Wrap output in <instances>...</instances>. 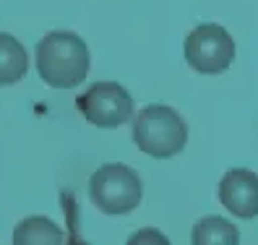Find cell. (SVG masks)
<instances>
[{"mask_svg": "<svg viewBox=\"0 0 258 245\" xmlns=\"http://www.w3.org/2000/svg\"><path fill=\"white\" fill-rule=\"evenodd\" d=\"M34 57L39 79L52 89H73L84 84L92 68L86 42L76 32H63V29L44 34L34 50Z\"/></svg>", "mask_w": 258, "mask_h": 245, "instance_id": "1", "label": "cell"}, {"mask_svg": "<svg viewBox=\"0 0 258 245\" xmlns=\"http://www.w3.org/2000/svg\"><path fill=\"white\" fill-rule=\"evenodd\" d=\"M133 144L154 159H170L188 144V122L170 104H149L133 120Z\"/></svg>", "mask_w": 258, "mask_h": 245, "instance_id": "2", "label": "cell"}, {"mask_svg": "<svg viewBox=\"0 0 258 245\" xmlns=\"http://www.w3.org/2000/svg\"><path fill=\"white\" fill-rule=\"evenodd\" d=\"M144 186L139 172L128 164H102L89 180V198L92 204L110 217L128 214L141 204Z\"/></svg>", "mask_w": 258, "mask_h": 245, "instance_id": "3", "label": "cell"}, {"mask_svg": "<svg viewBox=\"0 0 258 245\" xmlns=\"http://www.w3.org/2000/svg\"><path fill=\"white\" fill-rule=\"evenodd\" d=\"M235 39L219 24H199L185 37V60L196 73L214 76L232 66L235 60Z\"/></svg>", "mask_w": 258, "mask_h": 245, "instance_id": "4", "label": "cell"}, {"mask_svg": "<svg viewBox=\"0 0 258 245\" xmlns=\"http://www.w3.org/2000/svg\"><path fill=\"white\" fill-rule=\"evenodd\" d=\"M79 112L97 128H120L133 117V97L117 81H97L76 99Z\"/></svg>", "mask_w": 258, "mask_h": 245, "instance_id": "5", "label": "cell"}, {"mask_svg": "<svg viewBox=\"0 0 258 245\" xmlns=\"http://www.w3.org/2000/svg\"><path fill=\"white\" fill-rule=\"evenodd\" d=\"M219 201L237 219L258 217V175L245 167L224 172L219 180Z\"/></svg>", "mask_w": 258, "mask_h": 245, "instance_id": "6", "label": "cell"}, {"mask_svg": "<svg viewBox=\"0 0 258 245\" xmlns=\"http://www.w3.org/2000/svg\"><path fill=\"white\" fill-rule=\"evenodd\" d=\"M13 245H66V232L50 217H26L13 229Z\"/></svg>", "mask_w": 258, "mask_h": 245, "instance_id": "7", "label": "cell"}, {"mask_svg": "<svg viewBox=\"0 0 258 245\" xmlns=\"http://www.w3.org/2000/svg\"><path fill=\"white\" fill-rule=\"evenodd\" d=\"M29 71V55L24 44L8 34L0 32V86H13L19 84Z\"/></svg>", "mask_w": 258, "mask_h": 245, "instance_id": "8", "label": "cell"}, {"mask_svg": "<svg viewBox=\"0 0 258 245\" xmlns=\"http://www.w3.org/2000/svg\"><path fill=\"white\" fill-rule=\"evenodd\" d=\"M190 245H240V229L224 217H201L193 224Z\"/></svg>", "mask_w": 258, "mask_h": 245, "instance_id": "9", "label": "cell"}, {"mask_svg": "<svg viewBox=\"0 0 258 245\" xmlns=\"http://www.w3.org/2000/svg\"><path fill=\"white\" fill-rule=\"evenodd\" d=\"M125 245H172L170 237H167L162 229L157 227H141V229H136V232L128 237Z\"/></svg>", "mask_w": 258, "mask_h": 245, "instance_id": "10", "label": "cell"}, {"mask_svg": "<svg viewBox=\"0 0 258 245\" xmlns=\"http://www.w3.org/2000/svg\"><path fill=\"white\" fill-rule=\"evenodd\" d=\"M68 245H86V242H84V240H81L79 235H76V232H73V235L68 237Z\"/></svg>", "mask_w": 258, "mask_h": 245, "instance_id": "11", "label": "cell"}]
</instances>
